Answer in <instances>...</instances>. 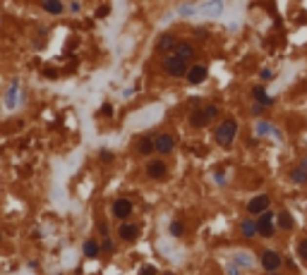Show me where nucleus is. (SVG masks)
<instances>
[{"mask_svg": "<svg viewBox=\"0 0 307 275\" xmlns=\"http://www.w3.org/2000/svg\"><path fill=\"white\" fill-rule=\"evenodd\" d=\"M164 70L168 72V77H173V79H183V77H187V72H190L187 60L178 57L175 53H170L164 57Z\"/></svg>", "mask_w": 307, "mask_h": 275, "instance_id": "obj_1", "label": "nucleus"}, {"mask_svg": "<svg viewBox=\"0 0 307 275\" xmlns=\"http://www.w3.org/2000/svg\"><path fill=\"white\" fill-rule=\"evenodd\" d=\"M216 144L219 146H224V148H228L233 141H235V134H238V122L233 120V117H228V120H224L219 127H216Z\"/></svg>", "mask_w": 307, "mask_h": 275, "instance_id": "obj_2", "label": "nucleus"}, {"mask_svg": "<svg viewBox=\"0 0 307 275\" xmlns=\"http://www.w3.org/2000/svg\"><path fill=\"white\" fill-rule=\"evenodd\" d=\"M262 268L266 271V273H279V268L283 266V258H281L279 251H274V249H266L264 254H262Z\"/></svg>", "mask_w": 307, "mask_h": 275, "instance_id": "obj_3", "label": "nucleus"}, {"mask_svg": "<svg viewBox=\"0 0 307 275\" xmlns=\"http://www.w3.org/2000/svg\"><path fill=\"white\" fill-rule=\"evenodd\" d=\"M269 203H271L269 194H259L247 203V211H250V216H262L264 211H269Z\"/></svg>", "mask_w": 307, "mask_h": 275, "instance_id": "obj_4", "label": "nucleus"}, {"mask_svg": "<svg viewBox=\"0 0 307 275\" xmlns=\"http://www.w3.org/2000/svg\"><path fill=\"white\" fill-rule=\"evenodd\" d=\"M113 216L125 222V218L132 216V201H130V199H115V203H113Z\"/></svg>", "mask_w": 307, "mask_h": 275, "instance_id": "obj_5", "label": "nucleus"}, {"mask_svg": "<svg viewBox=\"0 0 307 275\" xmlns=\"http://www.w3.org/2000/svg\"><path fill=\"white\" fill-rule=\"evenodd\" d=\"M175 148V139L170 134H156L154 137V151L156 153H170Z\"/></svg>", "mask_w": 307, "mask_h": 275, "instance_id": "obj_6", "label": "nucleus"}, {"mask_svg": "<svg viewBox=\"0 0 307 275\" xmlns=\"http://www.w3.org/2000/svg\"><path fill=\"white\" fill-rule=\"evenodd\" d=\"M166 172H168V167L161 158H154V161H149V165H146V175H149L151 180H164Z\"/></svg>", "mask_w": 307, "mask_h": 275, "instance_id": "obj_7", "label": "nucleus"}, {"mask_svg": "<svg viewBox=\"0 0 307 275\" xmlns=\"http://www.w3.org/2000/svg\"><path fill=\"white\" fill-rule=\"evenodd\" d=\"M118 235H120L123 242H135V239L140 237V227L132 225V222H123V225L118 227Z\"/></svg>", "mask_w": 307, "mask_h": 275, "instance_id": "obj_8", "label": "nucleus"}, {"mask_svg": "<svg viewBox=\"0 0 307 275\" xmlns=\"http://www.w3.org/2000/svg\"><path fill=\"white\" fill-rule=\"evenodd\" d=\"M206 74H209V70H206L204 65H192L190 72H187V82L190 84H202L204 79H206Z\"/></svg>", "mask_w": 307, "mask_h": 275, "instance_id": "obj_9", "label": "nucleus"}, {"mask_svg": "<svg viewBox=\"0 0 307 275\" xmlns=\"http://www.w3.org/2000/svg\"><path fill=\"white\" fill-rule=\"evenodd\" d=\"M274 220H276V213H274V211H264V213L257 218V232L274 227Z\"/></svg>", "mask_w": 307, "mask_h": 275, "instance_id": "obj_10", "label": "nucleus"}, {"mask_svg": "<svg viewBox=\"0 0 307 275\" xmlns=\"http://www.w3.org/2000/svg\"><path fill=\"white\" fill-rule=\"evenodd\" d=\"M175 55L183 57V60H190V57H195V46L187 43V41H178V46H175Z\"/></svg>", "mask_w": 307, "mask_h": 275, "instance_id": "obj_11", "label": "nucleus"}, {"mask_svg": "<svg viewBox=\"0 0 307 275\" xmlns=\"http://www.w3.org/2000/svg\"><path fill=\"white\" fill-rule=\"evenodd\" d=\"M137 153L140 156H149V153H154V137H142L140 141H137Z\"/></svg>", "mask_w": 307, "mask_h": 275, "instance_id": "obj_12", "label": "nucleus"}, {"mask_svg": "<svg viewBox=\"0 0 307 275\" xmlns=\"http://www.w3.org/2000/svg\"><path fill=\"white\" fill-rule=\"evenodd\" d=\"M252 96H254V101H257L259 106H271V103H274V98L266 96V91H264L262 86H254V89H252Z\"/></svg>", "mask_w": 307, "mask_h": 275, "instance_id": "obj_13", "label": "nucleus"}, {"mask_svg": "<svg viewBox=\"0 0 307 275\" xmlns=\"http://www.w3.org/2000/svg\"><path fill=\"white\" fill-rule=\"evenodd\" d=\"M206 122H209V120H206L204 110H192V112H190V125H192V127L202 129V127H204Z\"/></svg>", "mask_w": 307, "mask_h": 275, "instance_id": "obj_14", "label": "nucleus"}, {"mask_svg": "<svg viewBox=\"0 0 307 275\" xmlns=\"http://www.w3.org/2000/svg\"><path fill=\"white\" fill-rule=\"evenodd\" d=\"M240 232H243V237H247V239H250V237H254V235H257V220H243V222H240Z\"/></svg>", "mask_w": 307, "mask_h": 275, "instance_id": "obj_15", "label": "nucleus"}, {"mask_svg": "<svg viewBox=\"0 0 307 275\" xmlns=\"http://www.w3.org/2000/svg\"><path fill=\"white\" fill-rule=\"evenodd\" d=\"M175 46H178V41H175L170 34H164V36L159 38V43H156V48H159V51H170V48L175 51Z\"/></svg>", "mask_w": 307, "mask_h": 275, "instance_id": "obj_16", "label": "nucleus"}, {"mask_svg": "<svg viewBox=\"0 0 307 275\" xmlns=\"http://www.w3.org/2000/svg\"><path fill=\"white\" fill-rule=\"evenodd\" d=\"M276 222H279V230H290V227H293V218H290V213H288V211H279Z\"/></svg>", "mask_w": 307, "mask_h": 275, "instance_id": "obj_17", "label": "nucleus"}, {"mask_svg": "<svg viewBox=\"0 0 307 275\" xmlns=\"http://www.w3.org/2000/svg\"><path fill=\"white\" fill-rule=\"evenodd\" d=\"M41 7H43L46 12H51V15H60V12L65 10V5H62V2H58V0H46Z\"/></svg>", "mask_w": 307, "mask_h": 275, "instance_id": "obj_18", "label": "nucleus"}, {"mask_svg": "<svg viewBox=\"0 0 307 275\" xmlns=\"http://www.w3.org/2000/svg\"><path fill=\"white\" fill-rule=\"evenodd\" d=\"M84 256H86V258H96V256H99V244H96L94 239L84 242Z\"/></svg>", "mask_w": 307, "mask_h": 275, "instance_id": "obj_19", "label": "nucleus"}, {"mask_svg": "<svg viewBox=\"0 0 307 275\" xmlns=\"http://www.w3.org/2000/svg\"><path fill=\"white\" fill-rule=\"evenodd\" d=\"M293 180H295V182H300V184H305V182H307V158H303V167L293 172Z\"/></svg>", "mask_w": 307, "mask_h": 275, "instance_id": "obj_20", "label": "nucleus"}, {"mask_svg": "<svg viewBox=\"0 0 307 275\" xmlns=\"http://www.w3.org/2000/svg\"><path fill=\"white\" fill-rule=\"evenodd\" d=\"M183 232H185V225H183L180 220H173V222H170V235H173V237H183Z\"/></svg>", "mask_w": 307, "mask_h": 275, "instance_id": "obj_21", "label": "nucleus"}, {"mask_svg": "<svg viewBox=\"0 0 307 275\" xmlns=\"http://www.w3.org/2000/svg\"><path fill=\"white\" fill-rule=\"evenodd\" d=\"M204 115H206V120H216V117H219V106H216V103L206 106V108H204Z\"/></svg>", "mask_w": 307, "mask_h": 275, "instance_id": "obj_22", "label": "nucleus"}, {"mask_svg": "<svg viewBox=\"0 0 307 275\" xmlns=\"http://www.w3.org/2000/svg\"><path fill=\"white\" fill-rule=\"evenodd\" d=\"M298 256H300L303 261H307V239H303V242L298 244Z\"/></svg>", "mask_w": 307, "mask_h": 275, "instance_id": "obj_23", "label": "nucleus"}, {"mask_svg": "<svg viewBox=\"0 0 307 275\" xmlns=\"http://www.w3.org/2000/svg\"><path fill=\"white\" fill-rule=\"evenodd\" d=\"M108 12H111V7H108V5H101V7L96 10V17H106Z\"/></svg>", "mask_w": 307, "mask_h": 275, "instance_id": "obj_24", "label": "nucleus"}, {"mask_svg": "<svg viewBox=\"0 0 307 275\" xmlns=\"http://www.w3.org/2000/svg\"><path fill=\"white\" fill-rule=\"evenodd\" d=\"M99 158H101L103 163H111V161H113V153H111V151H101V156H99Z\"/></svg>", "mask_w": 307, "mask_h": 275, "instance_id": "obj_25", "label": "nucleus"}, {"mask_svg": "<svg viewBox=\"0 0 307 275\" xmlns=\"http://www.w3.org/2000/svg\"><path fill=\"white\" fill-rule=\"evenodd\" d=\"M140 275H156V268H154V266H144L140 271Z\"/></svg>", "mask_w": 307, "mask_h": 275, "instance_id": "obj_26", "label": "nucleus"}, {"mask_svg": "<svg viewBox=\"0 0 307 275\" xmlns=\"http://www.w3.org/2000/svg\"><path fill=\"white\" fill-rule=\"evenodd\" d=\"M111 112H113V106H111V103H106V106L101 108V115H106V117H111Z\"/></svg>", "mask_w": 307, "mask_h": 275, "instance_id": "obj_27", "label": "nucleus"}, {"mask_svg": "<svg viewBox=\"0 0 307 275\" xmlns=\"http://www.w3.org/2000/svg\"><path fill=\"white\" fill-rule=\"evenodd\" d=\"M99 232H101L103 237H108V225H106V222H99Z\"/></svg>", "mask_w": 307, "mask_h": 275, "instance_id": "obj_28", "label": "nucleus"}, {"mask_svg": "<svg viewBox=\"0 0 307 275\" xmlns=\"http://www.w3.org/2000/svg\"><path fill=\"white\" fill-rule=\"evenodd\" d=\"M101 249H106V251H113V244H111V239H108V237L103 239V244H101Z\"/></svg>", "mask_w": 307, "mask_h": 275, "instance_id": "obj_29", "label": "nucleus"}, {"mask_svg": "<svg viewBox=\"0 0 307 275\" xmlns=\"http://www.w3.org/2000/svg\"><path fill=\"white\" fill-rule=\"evenodd\" d=\"M262 79H271V70H269V67L262 70Z\"/></svg>", "mask_w": 307, "mask_h": 275, "instance_id": "obj_30", "label": "nucleus"}, {"mask_svg": "<svg viewBox=\"0 0 307 275\" xmlns=\"http://www.w3.org/2000/svg\"><path fill=\"white\" fill-rule=\"evenodd\" d=\"M43 74H46V77H48V79H56V70H46V72H43Z\"/></svg>", "mask_w": 307, "mask_h": 275, "instance_id": "obj_31", "label": "nucleus"}, {"mask_svg": "<svg viewBox=\"0 0 307 275\" xmlns=\"http://www.w3.org/2000/svg\"><path fill=\"white\" fill-rule=\"evenodd\" d=\"M269 275H281V273H269Z\"/></svg>", "mask_w": 307, "mask_h": 275, "instance_id": "obj_32", "label": "nucleus"}, {"mask_svg": "<svg viewBox=\"0 0 307 275\" xmlns=\"http://www.w3.org/2000/svg\"><path fill=\"white\" fill-rule=\"evenodd\" d=\"M166 275H173V273H166Z\"/></svg>", "mask_w": 307, "mask_h": 275, "instance_id": "obj_33", "label": "nucleus"}]
</instances>
